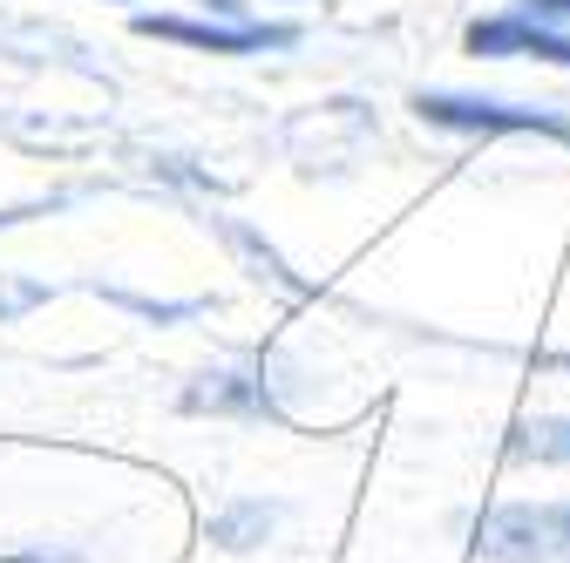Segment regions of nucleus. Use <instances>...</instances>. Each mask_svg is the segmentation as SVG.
<instances>
[{"label":"nucleus","mask_w":570,"mask_h":563,"mask_svg":"<svg viewBox=\"0 0 570 563\" xmlns=\"http://www.w3.org/2000/svg\"><path fill=\"white\" fill-rule=\"evenodd\" d=\"M503 455L517 468H570V414H523Z\"/></svg>","instance_id":"6"},{"label":"nucleus","mask_w":570,"mask_h":563,"mask_svg":"<svg viewBox=\"0 0 570 563\" xmlns=\"http://www.w3.org/2000/svg\"><path fill=\"white\" fill-rule=\"evenodd\" d=\"M184 407L190 414H278L272 407V387L258 381V367H210L184 387Z\"/></svg>","instance_id":"5"},{"label":"nucleus","mask_w":570,"mask_h":563,"mask_svg":"<svg viewBox=\"0 0 570 563\" xmlns=\"http://www.w3.org/2000/svg\"><path fill=\"white\" fill-rule=\"evenodd\" d=\"M136 34L177 41L197 55H265V48H293V21H218V14H136Z\"/></svg>","instance_id":"3"},{"label":"nucleus","mask_w":570,"mask_h":563,"mask_svg":"<svg viewBox=\"0 0 570 563\" xmlns=\"http://www.w3.org/2000/svg\"><path fill=\"white\" fill-rule=\"evenodd\" d=\"M462 530H469V550L489 563H570V496L489 503Z\"/></svg>","instance_id":"2"},{"label":"nucleus","mask_w":570,"mask_h":563,"mask_svg":"<svg viewBox=\"0 0 570 563\" xmlns=\"http://www.w3.org/2000/svg\"><path fill=\"white\" fill-rule=\"evenodd\" d=\"M272 530H278V503H258V496H238L225 510H210V523H204V536L218 550H258Z\"/></svg>","instance_id":"7"},{"label":"nucleus","mask_w":570,"mask_h":563,"mask_svg":"<svg viewBox=\"0 0 570 563\" xmlns=\"http://www.w3.org/2000/svg\"><path fill=\"white\" fill-rule=\"evenodd\" d=\"M0 563H82V556H48V550H35V556H0Z\"/></svg>","instance_id":"10"},{"label":"nucleus","mask_w":570,"mask_h":563,"mask_svg":"<svg viewBox=\"0 0 570 563\" xmlns=\"http://www.w3.org/2000/svg\"><path fill=\"white\" fill-rule=\"evenodd\" d=\"M462 48L475 61H543V68H570V34L537 21L530 8H495V14H475L462 28Z\"/></svg>","instance_id":"4"},{"label":"nucleus","mask_w":570,"mask_h":563,"mask_svg":"<svg viewBox=\"0 0 570 563\" xmlns=\"http://www.w3.org/2000/svg\"><path fill=\"white\" fill-rule=\"evenodd\" d=\"M517 8H530L537 21H550V28H563V34H570V0H517Z\"/></svg>","instance_id":"8"},{"label":"nucleus","mask_w":570,"mask_h":563,"mask_svg":"<svg viewBox=\"0 0 570 563\" xmlns=\"http://www.w3.org/2000/svg\"><path fill=\"white\" fill-rule=\"evenodd\" d=\"M414 122L442 129V136H550V144H570V116L557 102H517V96H475V89H421Z\"/></svg>","instance_id":"1"},{"label":"nucleus","mask_w":570,"mask_h":563,"mask_svg":"<svg viewBox=\"0 0 570 563\" xmlns=\"http://www.w3.org/2000/svg\"><path fill=\"white\" fill-rule=\"evenodd\" d=\"M197 8H204V14H218V21H252V14H245V0H197Z\"/></svg>","instance_id":"9"}]
</instances>
